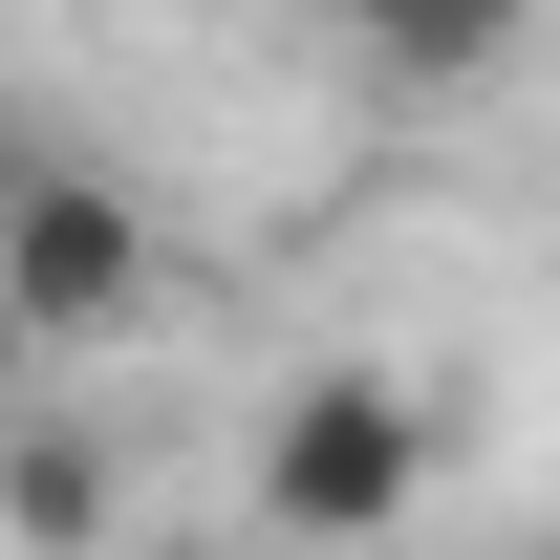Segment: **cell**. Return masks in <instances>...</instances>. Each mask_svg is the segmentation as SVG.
Returning a JSON list of instances; mask_svg holds the SVG:
<instances>
[{
  "instance_id": "obj_1",
  "label": "cell",
  "mask_w": 560,
  "mask_h": 560,
  "mask_svg": "<svg viewBox=\"0 0 560 560\" xmlns=\"http://www.w3.org/2000/svg\"><path fill=\"white\" fill-rule=\"evenodd\" d=\"M410 495H431V410L388 366H302L259 410V539H388Z\"/></svg>"
},
{
  "instance_id": "obj_3",
  "label": "cell",
  "mask_w": 560,
  "mask_h": 560,
  "mask_svg": "<svg viewBox=\"0 0 560 560\" xmlns=\"http://www.w3.org/2000/svg\"><path fill=\"white\" fill-rule=\"evenodd\" d=\"M130 560H259V539H130Z\"/></svg>"
},
{
  "instance_id": "obj_2",
  "label": "cell",
  "mask_w": 560,
  "mask_h": 560,
  "mask_svg": "<svg viewBox=\"0 0 560 560\" xmlns=\"http://www.w3.org/2000/svg\"><path fill=\"white\" fill-rule=\"evenodd\" d=\"M130 302H151V215L86 151H22L0 173V346H108Z\"/></svg>"
}]
</instances>
